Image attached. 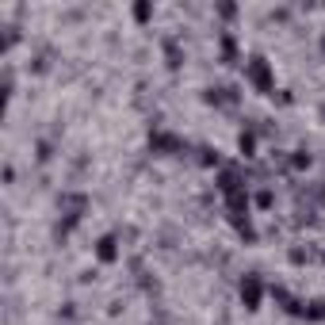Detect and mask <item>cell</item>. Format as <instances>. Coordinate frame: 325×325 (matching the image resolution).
<instances>
[{"label":"cell","mask_w":325,"mask_h":325,"mask_svg":"<svg viewBox=\"0 0 325 325\" xmlns=\"http://www.w3.org/2000/svg\"><path fill=\"white\" fill-rule=\"evenodd\" d=\"M111 256H115V241L104 237V241H100V260H111Z\"/></svg>","instance_id":"6da1fadb"}]
</instances>
